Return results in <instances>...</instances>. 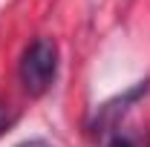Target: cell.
I'll use <instances>...</instances> for the list:
<instances>
[{
  "mask_svg": "<svg viewBox=\"0 0 150 147\" xmlns=\"http://www.w3.org/2000/svg\"><path fill=\"white\" fill-rule=\"evenodd\" d=\"M147 147H150V136H147Z\"/></svg>",
  "mask_w": 150,
  "mask_h": 147,
  "instance_id": "cell-4",
  "label": "cell"
},
{
  "mask_svg": "<svg viewBox=\"0 0 150 147\" xmlns=\"http://www.w3.org/2000/svg\"><path fill=\"white\" fill-rule=\"evenodd\" d=\"M58 72V46L49 37H38L26 46L20 58V84L29 95H43Z\"/></svg>",
  "mask_w": 150,
  "mask_h": 147,
  "instance_id": "cell-1",
  "label": "cell"
},
{
  "mask_svg": "<svg viewBox=\"0 0 150 147\" xmlns=\"http://www.w3.org/2000/svg\"><path fill=\"white\" fill-rule=\"evenodd\" d=\"M12 121H15V112L9 110V104H3V101H0V136L12 127Z\"/></svg>",
  "mask_w": 150,
  "mask_h": 147,
  "instance_id": "cell-2",
  "label": "cell"
},
{
  "mask_svg": "<svg viewBox=\"0 0 150 147\" xmlns=\"http://www.w3.org/2000/svg\"><path fill=\"white\" fill-rule=\"evenodd\" d=\"M107 147H136V144H133L130 139H124V136H115V139H112Z\"/></svg>",
  "mask_w": 150,
  "mask_h": 147,
  "instance_id": "cell-3",
  "label": "cell"
}]
</instances>
